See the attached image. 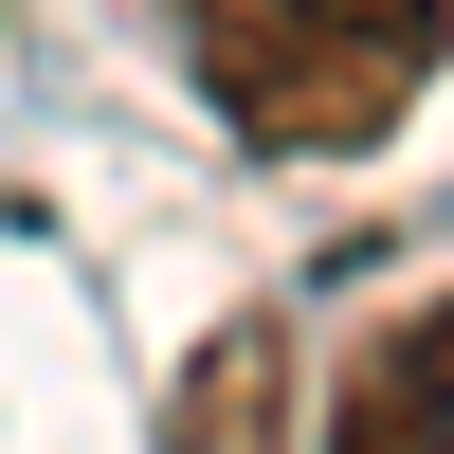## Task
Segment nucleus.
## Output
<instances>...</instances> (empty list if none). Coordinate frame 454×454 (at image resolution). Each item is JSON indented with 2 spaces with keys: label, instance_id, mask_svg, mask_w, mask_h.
<instances>
[{
  "label": "nucleus",
  "instance_id": "f257e3e1",
  "mask_svg": "<svg viewBox=\"0 0 454 454\" xmlns=\"http://www.w3.org/2000/svg\"><path fill=\"white\" fill-rule=\"evenodd\" d=\"M164 19H182V73L218 91V128L273 164H364L454 55V0H164Z\"/></svg>",
  "mask_w": 454,
  "mask_h": 454
},
{
  "label": "nucleus",
  "instance_id": "f03ea898",
  "mask_svg": "<svg viewBox=\"0 0 454 454\" xmlns=\"http://www.w3.org/2000/svg\"><path fill=\"white\" fill-rule=\"evenodd\" d=\"M327 454H454V291H436V309H400L382 346L346 364V400H327Z\"/></svg>",
  "mask_w": 454,
  "mask_h": 454
},
{
  "label": "nucleus",
  "instance_id": "7ed1b4c3",
  "mask_svg": "<svg viewBox=\"0 0 454 454\" xmlns=\"http://www.w3.org/2000/svg\"><path fill=\"white\" fill-rule=\"evenodd\" d=\"M164 454H291V327H273V309H237V327L164 382Z\"/></svg>",
  "mask_w": 454,
  "mask_h": 454
}]
</instances>
